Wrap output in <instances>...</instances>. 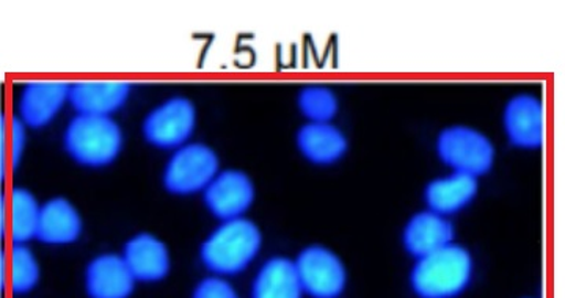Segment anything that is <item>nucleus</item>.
I'll return each mask as SVG.
<instances>
[{"label": "nucleus", "instance_id": "nucleus-22", "mask_svg": "<svg viewBox=\"0 0 565 298\" xmlns=\"http://www.w3.org/2000/svg\"><path fill=\"white\" fill-rule=\"evenodd\" d=\"M191 298H241L230 278L207 275L193 286Z\"/></svg>", "mask_w": 565, "mask_h": 298}, {"label": "nucleus", "instance_id": "nucleus-24", "mask_svg": "<svg viewBox=\"0 0 565 298\" xmlns=\"http://www.w3.org/2000/svg\"><path fill=\"white\" fill-rule=\"evenodd\" d=\"M9 117L6 111H0V179H6L10 167L9 151Z\"/></svg>", "mask_w": 565, "mask_h": 298}, {"label": "nucleus", "instance_id": "nucleus-16", "mask_svg": "<svg viewBox=\"0 0 565 298\" xmlns=\"http://www.w3.org/2000/svg\"><path fill=\"white\" fill-rule=\"evenodd\" d=\"M296 148L311 166L330 167L344 159L349 139L334 123H303L296 132Z\"/></svg>", "mask_w": 565, "mask_h": 298}, {"label": "nucleus", "instance_id": "nucleus-15", "mask_svg": "<svg viewBox=\"0 0 565 298\" xmlns=\"http://www.w3.org/2000/svg\"><path fill=\"white\" fill-rule=\"evenodd\" d=\"M84 233V219L79 209L66 196H52L41 203L39 230L35 241L50 247H68Z\"/></svg>", "mask_w": 565, "mask_h": 298}, {"label": "nucleus", "instance_id": "nucleus-5", "mask_svg": "<svg viewBox=\"0 0 565 298\" xmlns=\"http://www.w3.org/2000/svg\"><path fill=\"white\" fill-rule=\"evenodd\" d=\"M218 171L217 151L202 141H189L170 152L162 170V188L174 196L202 195Z\"/></svg>", "mask_w": 565, "mask_h": 298}, {"label": "nucleus", "instance_id": "nucleus-26", "mask_svg": "<svg viewBox=\"0 0 565 298\" xmlns=\"http://www.w3.org/2000/svg\"><path fill=\"white\" fill-rule=\"evenodd\" d=\"M9 289V249H0V290Z\"/></svg>", "mask_w": 565, "mask_h": 298}, {"label": "nucleus", "instance_id": "nucleus-10", "mask_svg": "<svg viewBox=\"0 0 565 298\" xmlns=\"http://www.w3.org/2000/svg\"><path fill=\"white\" fill-rule=\"evenodd\" d=\"M70 82H25L17 96V114L28 129H44L55 121L63 107L68 106Z\"/></svg>", "mask_w": 565, "mask_h": 298}, {"label": "nucleus", "instance_id": "nucleus-4", "mask_svg": "<svg viewBox=\"0 0 565 298\" xmlns=\"http://www.w3.org/2000/svg\"><path fill=\"white\" fill-rule=\"evenodd\" d=\"M437 158L449 171L481 179L492 171L497 148L486 132L468 125L446 126L435 139Z\"/></svg>", "mask_w": 565, "mask_h": 298}, {"label": "nucleus", "instance_id": "nucleus-13", "mask_svg": "<svg viewBox=\"0 0 565 298\" xmlns=\"http://www.w3.org/2000/svg\"><path fill=\"white\" fill-rule=\"evenodd\" d=\"M136 288L137 281L120 253H99L85 266L84 290L87 298H131Z\"/></svg>", "mask_w": 565, "mask_h": 298}, {"label": "nucleus", "instance_id": "nucleus-9", "mask_svg": "<svg viewBox=\"0 0 565 298\" xmlns=\"http://www.w3.org/2000/svg\"><path fill=\"white\" fill-rule=\"evenodd\" d=\"M204 207L218 220L247 217L256 200V185L250 174L239 169H221L202 193Z\"/></svg>", "mask_w": 565, "mask_h": 298}, {"label": "nucleus", "instance_id": "nucleus-25", "mask_svg": "<svg viewBox=\"0 0 565 298\" xmlns=\"http://www.w3.org/2000/svg\"><path fill=\"white\" fill-rule=\"evenodd\" d=\"M9 236V195L0 193V237Z\"/></svg>", "mask_w": 565, "mask_h": 298}, {"label": "nucleus", "instance_id": "nucleus-8", "mask_svg": "<svg viewBox=\"0 0 565 298\" xmlns=\"http://www.w3.org/2000/svg\"><path fill=\"white\" fill-rule=\"evenodd\" d=\"M501 121L511 147L523 151H535L544 147L546 109L544 100L534 93H516L505 100Z\"/></svg>", "mask_w": 565, "mask_h": 298}, {"label": "nucleus", "instance_id": "nucleus-19", "mask_svg": "<svg viewBox=\"0 0 565 298\" xmlns=\"http://www.w3.org/2000/svg\"><path fill=\"white\" fill-rule=\"evenodd\" d=\"M41 203L35 193L17 185L9 193V236L13 244H31L39 230Z\"/></svg>", "mask_w": 565, "mask_h": 298}, {"label": "nucleus", "instance_id": "nucleus-14", "mask_svg": "<svg viewBox=\"0 0 565 298\" xmlns=\"http://www.w3.org/2000/svg\"><path fill=\"white\" fill-rule=\"evenodd\" d=\"M401 242L408 256L419 259L456 242V228L451 219L423 209L405 222Z\"/></svg>", "mask_w": 565, "mask_h": 298}, {"label": "nucleus", "instance_id": "nucleus-6", "mask_svg": "<svg viewBox=\"0 0 565 298\" xmlns=\"http://www.w3.org/2000/svg\"><path fill=\"white\" fill-rule=\"evenodd\" d=\"M199 125V110L188 96L173 95L156 104L141 121V136L150 147L174 151L192 141Z\"/></svg>", "mask_w": 565, "mask_h": 298}, {"label": "nucleus", "instance_id": "nucleus-17", "mask_svg": "<svg viewBox=\"0 0 565 298\" xmlns=\"http://www.w3.org/2000/svg\"><path fill=\"white\" fill-rule=\"evenodd\" d=\"M478 193V178L449 171L445 177L427 182L423 196L426 209L451 219L470 206Z\"/></svg>", "mask_w": 565, "mask_h": 298}, {"label": "nucleus", "instance_id": "nucleus-3", "mask_svg": "<svg viewBox=\"0 0 565 298\" xmlns=\"http://www.w3.org/2000/svg\"><path fill=\"white\" fill-rule=\"evenodd\" d=\"M125 130L115 117L74 115L66 123L62 147L66 156L84 169L110 167L125 149Z\"/></svg>", "mask_w": 565, "mask_h": 298}, {"label": "nucleus", "instance_id": "nucleus-20", "mask_svg": "<svg viewBox=\"0 0 565 298\" xmlns=\"http://www.w3.org/2000/svg\"><path fill=\"white\" fill-rule=\"evenodd\" d=\"M39 256L29 244H13L9 249V290L13 296L24 297L39 288L41 283Z\"/></svg>", "mask_w": 565, "mask_h": 298}, {"label": "nucleus", "instance_id": "nucleus-27", "mask_svg": "<svg viewBox=\"0 0 565 298\" xmlns=\"http://www.w3.org/2000/svg\"><path fill=\"white\" fill-rule=\"evenodd\" d=\"M522 298H534V297H522Z\"/></svg>", "mask_w": 565, "mask_h": 298}, {"label": "nucleus", "instance_id": "nucleus-23", "mask_svg": "<svg viewBox=\"0 0 565 298\" xmlns=\"http://www.w3.org/2000/svg\"><path fill=\"white\" fill-rule=\"evenodd\" d=\"M29 143V129L17 117L9 119L10 167L17 170L24 158Z\"/></svg>", "mask_w": 565, "mask_h": 298}, {"label": "nucleus", "instance_id": "nucleus-11", "mask_svg": "<svg viewBox=\"0 0 565 298\" xmlns=\"http://www.w3.org/2000/svg\"><path fill=\"white\" fill-rule=\"evenodd\" d=\"M137 285H156L172 272V253L169 245L156 234L136 233L125 242L120 252Z\"/></svg>", "mask_w": 565, "mask_h": 298}, {"label": "nucleus", "instance_id": "nucleus-12", "mask_svg": "<svg viewBox=\"0 0 565 298\" xmlns=\"http://www.w3.org/2000/svg\"><path fill=\"white\" fill-rule=\"evenodd\" d=\"M132 85L125 81L71 82L68 106L74 115L115 117L131 98Z\"/></svg>", "mask_w": 565, "mask_h": 298}, {"label": "nucleus", "instance_id": "nucleus-2", "mask_svg": "<svg viewBox=\"0 0 565 298\" xmlns=\"http://www.w3.org/2000/svg\"><path fill=\"white\" fill-rule=\"evenodd\" d=\"M476 263L462 244L446 247L415 259L408 285L416 298H459L473 283Z\"/></svg>", "mask_w": 565, "mask_h": 298}, {"label": "nucleus", "instance_id": "nucleus-18", "mask_svg": "<svg viewBox=\"0 0 565 298\" xmlns=\"http://www.w3.org/2000/svg\"><path fill=\"white\" fill-rule=\"evenodd\" d=\"M250 298H305L292 259L273 256L264 260L253 277Z\"/></svg>", "mask_w": 565, "mask_h": 298}, {"label": "nucleus", "instance_id": "nucleus-21", "mask_svg": "<svg viewBox=\"0 0 565 298\" xmlns=\"http://www.w3.org/2000/svg\"><path fill=\"white\" fill-rule=\"evenodd\" d=\"M296 100L297 109L308 123H332L340 114V98L329 85H305Z\"/></svg>", "mask_w": 565, "mask_h": 298}, {"label": "nucleus", "instance_id": "nucleus-1", "mask_svg": "<svg viewBox=\"0 0 565 298\" xmlns=\"http://www.w3.org/2000/svg\"><path fill=\"white\" fill-rule=\"evenodd\" d=\"M263 244V231L252 219L225 220L200 245V263L210 275L237 277L255 263Z\"/></svg>", "mask_w": 565, "mask_h": 298}, {"label": "nucleus", "instance_id": "nucleus-7", "mask_svg": "<svg viewBox=\"0 0 565 298\" xmlns=\"http://www.w3.org/2000/svg\"><path fill=\"white\" fill-rule=\"evenodd\" d=\"M292 263L305 297L340 298L348 289V267L343 258L327 245H307L297 253Z\"/></svg>", "mask_w": 565, "mask_h": 298}]
</instances>
